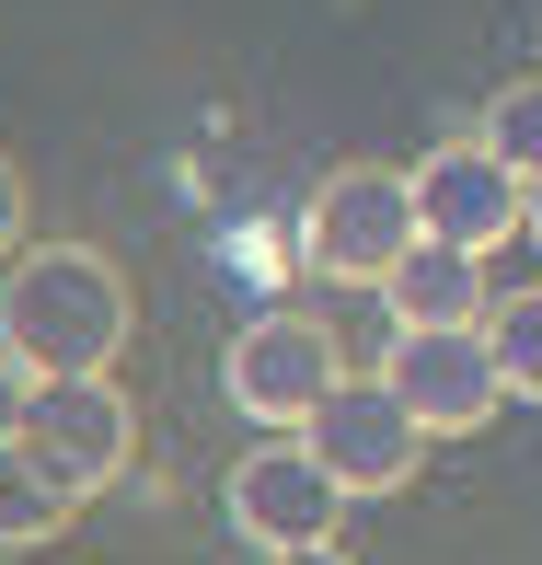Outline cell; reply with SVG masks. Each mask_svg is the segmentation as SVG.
Returning a JSON list of instances; mask_svg holds the SVG:
<instances>
[{
  "instance_id": "obj_1",
  "label": "cell",
  "mask_w": 542,
  "mask_h": 565,
  "mask_svg": "<svg viewBox=\"0 0 542 565\" xmlns=\"http://www.w3.org/2000/svg\"><path fill=\"white\" fill-rule=\"evenodd\" d=\"M116 347H127V277H116V254H93V243L12 254V277H0V358H12L23 381L116 370Z\"/></svg>"
},
{
  "instance_id": "obj_2",
  "label": "cell",
  "mask_w": 542,
  "mask_h": 565,
  "mask_svg": "<svg viewBox=\"0 0 542 565\" xmlns=\"http://www.w3.org/2000/svg\"><path fill=\"white\" fill-rule=\"evenodd\" d=\"M416 243H427V220H416V173H393V162H347V173H323L312 209H300V254H312L323 277H347V289H381V277H393Z\"/></svg>"
},
{
  "instance_id": "obj_3",
  "label": "cell",
  "mask_w": 542,
  "mask_h": 565,
  "mask_svg": "<svg viewBox=\"0 0 542 565\" xmlns=\"http://www.w3.org/2000/svg\"><path fill=\"white\" fill-rule=\"evenodd\" d=\"M381 381L404 393V416H416L427 439H474V427L508 404L485 323H393V347H381Z\"/></svg>"
},
{
  "instance_id": "obj_4",
  "label": "cell",
  "mask_w": 542,
  "mask_h": 565,
  "mask_svg": "<svg viewBox=\"0 0 542 565\" xmlns=\"http://www.w3.org/2000/svg\"><path fill=\"white\" fill-rule=\"evenodd\" d=\"M347 381V358H334V335L312 312H266V323H243V335L220 347V393H231V416H254V427H312V404Z\"/></svg>"
},
{
  "instance_id": "obj_5",
  "label": "cell",
  "mask_w": 542,
  "mask_h": 565,
  "mask_svg": "<svg viewBox=\"0 0 542 565\" xmlns=\"http://www.w3.org/2000/svg\"><path fill=\"white\" fill-rule=\"evenodd\" d=\"M416 220H427V243H461V254H497V243H520L531 231V173L508 162L497 139H438L427 162H416Z\"/></svg>"
},
{
  "instance_id": "obj_6",
  "label": "cell",
  "mask_w": 542,
  "mask_h": 565,
  "mask_svg": "<svg viewBox=\"0 0 542 565\" xmlns=\"http://www.w3.org/2000/svg\"><path fill=\"white\" fill-rule=\"evenodd\" d=\"M220 508H231V531H243L254 554H277V543H334V508H347V484L323 473V450L300 439V427H277V439H254L243 461H231Z\"/></svg>"
},
{
  "instance_id": "obj_7",
  "label": "cell",
  "mask_w": 542,
  "mask_h": 565,
  "mask_svg": "<svg viewBox=\"0 0 542 565\" xmlns=\"http://www.w3.org/2000/svg\"><path fill=\"white\" fill-rule=\"evenodd\" d=\"M23 450H35L46 473L70 484V497L116 484L127 461H139V416H127L116 370H82V381H35V393H23Z\"/></svg>"
},
{
  "instance_id": "obj_8",
  "label": "cell",
  "mask_w": 542,
  "mask_h": 565,
  "mask_svg": "<svg viewBox=\"0 0 542 565\" xmlns=\"http://www.w3.org/2000/svg\"><path fill=\"white\" fill-rule=\"evenodd\" d=\"M300 439L323 450V473L347 484V497H393V484H416V461H427V427L404 416V393H393L381 370H370V381H334Z\"/></svg>"
},
{
  "instance_id": "obj_9",
  "label": "cell",
  "mask_w": 542,
  "mask_h": 565,
  "mask_svg": "<svg viewBox=\"0 0 542 565\" xmlns=\"http://www.w3.org/2000/svg\"><path fill=\"white\" fill-rule=\"evenodd\" d=\"M485 254H461V243H416L393 277H381V312L393 323H485Z\"/></svg>"
},
{
  "instance_id": "obj_10",
  "label": "cell",
  "mask_w": 542,
  "mask_h": 565,
  "mask_svg": "<svg viewBox=\"0 0 542 565\" xmlns=\"http://www.w3.org/2000/svg\"><path fill=\"white\" fill-rule=\"evenodd\" d=\"M70 520H82V497H70V484L46 473L23 439H0V543H12V554H35V543H59Z\"/></svg>"
},
{
  "instance_id": "obj_11",
  "label": "cell",
  "mask_w": 542,
  "mask_h": 565,
  "mask_svg": "<svg viewBox=\"0 0 542 565\" xmlns=\"http://www.w3.org/2000/svg\"><path fill=\"white\" fill-rule=\"evenodd\" d=\"M485 347H497V381H508V393L542 404V289L485 300Z\"/></svg>"
},
{
  "instance_id": "obj_12",
  "label": "cell",
  "mask_w": 542,
  "mask_h": 565,
  "mask_svg": "<svg viewBox=\"0 0 542 565\" xmlns=\"http://www.w3.org/2000/svg\"><path fill=\"white\" fill-rule=\"evenodd\" d=\"M485 139H497L508 162H520L531 185H542V70H531V82H508L497 105H485Z\"/></svg>"
},
{
  "instance_id": "obj_13",
  "label": "cell",
  "mask_w": 542,
  "mask_h": 565,
  "mask_svg": "<svg viewBox=\"0 0 542 565\" xmlns=\"http://www.w3.org/2000/svg\"><path fill=\"white\" fill-rule=\"evenodd\" d=\"M23 243V173H12V150H0V254Z\"/></svg>"
},
{
  "instance_id": "obj_14",
  "label": "cell",
  "mask_w": 542,
  "mask_h": 565,
  "mask_svg": "<svg viewBox=\"0 0 542 565\" xmlns=\"http://www.w3.org/2000/svg\"><path fill=\"white\" fill-rule=\"evenodd\" d=\"M254 565H358L347 543H277V554H254Z\"/></svg>"
},
{
  "instance_id": "obj_15",
  "label": "cell",
  "mask_w": 542,
  "mask_h": 565,
  "mask_svg": "<svg viewBox=\"0 0 542 565\" xmlns=\"http://www.w3.org/2000/svg\"><path fill=\"white\" fill-rule=\"evenodd\" d=\"M23 393H35V381H23L12 358H0V439H23Z\"/></svg>"
},
{
  "instance_id": "obj_16",
  "label": "cell",
  "mask_w": 542,
  "mask_h": 565,
  "mask_svg": "<svg viewBox=\"0 0 542 565\" xmlns=\"http://www.w3.org/2000/svg\"><path fill=\"white\" fill-rule=\"evenodd\" d=\"M531 243H542V185H531Z\"/></svg>"
},
{
  "instance_id": "obj_17",
  "label": "cell",
  "mask_w": 542,
  "mask_h": 565,
  "mask_svg": "<svg viewBox=\"0 0 542 565\" xmlns=\"http://www.w3.org/2000/svg\"><path fill=\"white\" fill-rule=\"evenodd\" d=\"M0 565H23V554H12V543H0Z\"/></svg>"
}]
</instances>
